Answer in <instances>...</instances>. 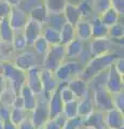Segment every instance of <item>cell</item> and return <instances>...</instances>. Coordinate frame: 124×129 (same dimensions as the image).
I'll return each mask as SVG.
<instances>
[{"instance_id": "1f68e13d", "label": "cell", "mask_w": 124, "mask_h": 129, "mask_svg": "<svg viewBox=\"0 0 124 129\" xmlns=\"http://www.w3.org/2000/svg\"><path fill=\"white\" fill-rule=\"evenodd\" d=\"M11 43H12V46H13L14 51L17 52V53H21V52L26 51V48L28 47L23 31H15L13 40H12Z\"/></svg>"}, {"instance_id": "d6a6232c", "label": "cell", "mask_w": 124, "mask_h": 129, "mask_svg": "<svg viewBox=\"0 0 124 129\" xmlns=\"http://www.w3.org/2000/svg\"><path fill=\"white\" fill-rule=\"evenodd\" d=\"M16 96L17 95L13 91V89L7 84V87L5 88V90L1 92V95H0V104H1V106L12 108Z\"/></svg>"}, {"instance_id": "d590c367", "label": "cell", "mask_w": 124, "mask_h": 129, "mask_svg": "<svg viewBox=\"0 0 124 129\" xmlns=\"http://www.w3.org/2000/svg\"><path fill=\"white\" fill-rule=\"evenodd\" d=\"M63 114L65 115L67 118L78 116V100L76 99V100H72V101L64 103Z\"/></svg>"}, {"instance_id": "ac0fdd59", "label": "cell", "mask_w": 124, "mask_h": 129, "mask_svg": "<svg viewBox=\"0 0 124 129\" xmlns=\"http://www.w3.org/2000/svg\"><path fill=\"white\" fill-rule=\"evenodd\" d=\"M19 95H21L22 99H23V107H24V109H25L28 113H30L35 109L36 104H37L38 96L36 95L35 92L26 85V84L22 87Z\"/></svg>"}, {"instance_id": "7dc6e473", "label": "cell", "mask_w": 124, "mask_h": 129, "mask_svg": "<svg viewBox=\"0 0 124 129\" xmlns=\"http://www.w3.org/2000/svg\"><path fill=\"white\" fill-rule=\"evenodd\" d=\"M113 64L119 73L124 75V58H123V56H119V57L114 60Z\"/></svg>"}, {"instance_id": "5b68a950", "label": "cell", "mask_w": 124, "mask_h": 129, "mask_svg": "<svg viewBox=\"0 0 124 129\" xmlns=\"http://www.w3.org/2000/svg\"><path fill=\"white\" fill-rule=\"evenodd\" d=\"M82 67L76 60H65L56 70L54 71L55 78L57 79L59 84H66L71 79L79 76Z\"/></svg>"}, {"instance_id": "b9f144b4", "label": "cell", "mask_w": 124, "mask_h": 129, "mask_svg": "<svg viewBox=\"0 0 124 129\" xmlns=\"http://www.w3.org/2000/svg\"><path fill=\"white\" fill-rule=\"evenodd\" d=\"M113 106L115 109L124 112V91L113 94Z\"/></svg>"}, {"instance_id": "ffe728a7", "label": "cell", "mask_w": 124, "mask_h": 129, "mask_svg": "<svg viewBox=\"0 0 124 129\" xmlns=\"http://www.w3.org/2000/svg\"><path fill=\"white\" fill-rule=\"evenodd\" d=\"M65 51H66V57L73 59L81 56L83 51H84V42L78 38L73 39L68 44L65 45Z\"/></svg>"}, {"instance_id": "7c38bea8", "label": "cell", "mask_w": 124, "mask_h": 129, "mask_svg": "<svg viewBox=\"0 0 124 129\" xmlns=\"http://www.w3.org/2000/svg\"><path fill=\"white\" fill-rule=\"evenodd\" d=\"M41 69L38 66H35L26 71V85L33 90L36 95L42 94V82L40 76Z\"/></svg>"}, {"instance_id": "8992f818", "label": "cell", "mask_w": 124, "mask_h": 129, "mask_svg": "<svg viewBox=\"0 0 124 129\" xmlns=\"http://www.w3.org/2000/svg\"><path fill=\"white\" fill-rule=\"evenodd\" d=\"M30 119L36 128L43 126L47 120L50 119L49 106H47V99L42 94L38 95V101L33 111L30 112Z\"/></svg>"}, {"instance_id": "9f6ffc18", "label": "cell", "mask_w": 124, "mask_h": 129, "mask_svg": "<svg viewBox=\"0 0 124 129\" xmlns=\"http://www.w3.org/2000/svg\"><path fill=\"white\" fill-rule=\"evenodd\" d=\"M40 1H42V2H43V1H44V0H40Z\"/></svg>"}, {"instance_id": "7402d4cb", "label": "cell", "mask_w": 124, "mask_h": 129, "mask_svg": "<svg viewBox=\"0 0 124 129\" xmlns=\"http://www.w3.org/2000/svg\"><path fill=\"white\" fill-rule=\"evenodd\" d=\"M91 25H92V39L108 37V27L104 25L98 15H94L92 17Z\"/></svg>"}, {"instance_id": "f6af8a7d", "label": "cell", "mask_w": 124, "mask_h": 129, "mask_svg": "<svg viewBox=\"0 0 124 129\" xmlns=\"http://www.w3.org/2000/svg\"><path fill=\"white\" fill-rule=\"evenodd\" d=\"M10 10H11V7L8 5L5 0H0V18L8 17Z\"/></svg>"}, {"instance_id": "bcb514c9", "label": "cell", "mask_w": 124, "mask_h": 129, "mask_svg": "<svg viewBox=\"0 0 124 129\" xmlns=\"http://www.w3.org/2000/svg\"><path fill=\"white\" fill-rule=\"evenodd\" d=\"M17 129H36V127L31 122L30 116H28L17 125Z\"/></svg>"}, {"instance_id": "d6986e66", "label": "cell", "mask_w": 124, "mask_h": 129, "mask_svg": "<svg viewBox=\"0 0 124 129\" xmlns=\"http://www.w3.org/2000/svg\"><path fill=\"white\" fill-rule=\"evenodd\" d=\"M76 29V37L82 40L83 42L90 41L92 39V25L89 19H80L75 25Z\"/></svg>"}, {"instance_id": "9a60e30c", "label": "cell", "mask_w": 124, "mask_h": 129, "mask_svg": "<svg viewBox=\"0 0 124 129\" xmlns=\"http://www.w3.org/2000/svg\"><path fill=\"white\" fill-rule=\"evenodd\" d=\"M66 85L70 88V90L73 92L76 99L79 100L85 97L90 92V85L89 83L82 80L80 76H76V78L71 79L66 83Z\"/></svg>"}, {"instance_id": "4dcf8cb0", "label": "cell", "mask_w": 124, "mask_h": 129, "mask_svg": "<svg viewBox=\"0 0 124 129\" xmlns=\"http://www.w3.org/2000/svg\"><path fill=\"white\" fill-rule=\"evenodd\" d=\"M77 7H78L79 13H80V16H81L82 19H89L90 21V18L94 16L92 2L89 1V0H81V1H79Z\"/></svg>"}, {"instance_id": "44dd1931", "label": "cell", "mask_w": 124, "mask_h": 129, "mask_svg": "<svg viewBox=\"0 0 124 129\" xmlns=\"http://www.w3.org/2000/svg\"><path fill=\"white\" fill-rule=\"evenodd\" d=\"M95 110L93 97L90 95V92L85 97L78 100V115L81 117H86L87 115Z\"/></svg>"}, {"instance_id": "680465c9", "label": "cell", "mask_w": 124, "mask_h": 129, "mask_svg": "<svg viewBox=\"0 0 124 129\" xmlns=\"http://www.w3.org/2000/svg\"><path fill=\"white\" fill-rule=\"evenodd\" d=\"M80 129H81V128H80Z\"/></svg>"}, {"instance_id": "4316f807", "label": "cell", "mask_w": 124, "mask_h": 129, "mask_svg": "<svg viewBox=\"0 0 124 129\" xmlns=\"http://www.w3.org/2000/svg\"><path fill=\"white\" fill-rule=\"evenodd\" d=\"M98 16L101 17L103 24L106 25L107 27H110V26L114 25V24H117L118 22H120V17H121V15H120L112 7L109 8V9L106 10L103 14L98 15Z\"/></svg>"}, {"instance_id": "52a82bcc", "label": "cell", "mask_w": 124, "mask_h": 129, "mask_svg": "<svg viewBox=\"0 0 124 129\" xmlns=\"http://www.w3.org/2000/svg\"><path fill=\"white\" fill-rule=\"evenodd\" d=\"M107 76L105 80V87L109 90L111 94L123 91L124 89V79L122 74H120L114 68V64L111 63L110 67L107 70Z\"/></svg>"}, {"instance_id": "cb8c5ba5", "label": "cell", "mask_w": 124, "mask_h": 129, "mask_svg": "<svg viewBox=\"0 0 124 129\" xmlns=\"http://www.w3.org/2000/svg\"><path fill=\"white\" fill-rule=\"evenodd\" d=\"M15 31L11 27L8 17L0 18V41L11 43L13 40Z\"/></svg>"}, {"instance_id": "ab89813d", "label": "cell", "mask_w": 124, "mask_h": 129, "mask_svg": "<svg viewBox=\"0 0 124 129\" xmlns=\"http://www.w3.org/2000/svg\"><path fill=\"white\" fill-rule=\"evenodd\" d=\"M82 124H83V117L78 115L76 117L67 118L63 129H80L82 128Z\"/></svg>"}, {"instance_id": "11a10c76", "label": "cell", "mask_w": 124, "mask_h": 129, "mask_svg": "<svg viewBox=\"0 0 124 129\" xmlns=\"http://www.w3.org/2000/svg\"><path fill=\"white\" fill-rule=\"evenodd\" d=\"M36 129H44V127L41 126V127H38V128H36Z\"/></svg>"}, {"instance_id": "7a4b0ae2", "label": "cell", "mask_w": 124, "mask_h": 129, "mask_svg": "<svg viewBox=\"0 0 124 129\" xmlns=\"http://www.w3.org/2000/svg\"><path fill=\"white\" fill-rule=\"evenodd\" d=\"M1 73L5 76L7 84L16 95H19L22 87L26 83V72L15 66L13 61L1 60Z\"/></svg>"}, {"instance_id": "f907efd6", "label": "cell", "mask_w": 124, "mask_h": 129, "mask_svg": "<svg viewBox=\"0 0 124 129\" xmlns=\"http://www.w3.org/2000/svg\"><path fill=\"white\" fill-rule=\"evenodd\" d=\"M3 129H17V126L11 120H7V122H3Z\"/></svg>"}, {"instance_id": "6f0895ef", "label": "cell", "mask_w": 124, "mask_h": 129, "mask_svg": "<svg viewBox=\"0 0 124 129\" xmlns=\"http://www.w3.org/2000/svg\"><path fill=\"white\" fill-rule=\"evenodd\" d=\"M106 129H109V128H106Z\"/></svg>"}, {"instance_id": "f1b7e54d", "label": "cell", "mask_w": 124, "mask_h": 129, "mask_svg": "<svg viewBox=\"0 0 124 129\" xmlns=\"http://www.w3.org/2000/svg\"><path fill=\"white\" fill-rule=\"evenodd\" d=\"M67 2V0H44L43 1L49 14L63 13Z\"/></svg>"}, {"instance_id": "6da1fadb", "label": "cell", "mask_w": 124, "mask_h": 129, "mask_svg": "<svg viewBox=\"0 0 124 129\" xmlns=\"http://www.w3.org/2000/svg\"><path fill=\"white\" fill-rule=\"evenodd\" d=\"M119 56L120 54L112 51L105 55L92 57L90 61H87V63L82 68L79 76L90 84L97 75H101L104 72H106L108 70V68L110 67V64L113 63L114 60Z\"/></svg>"}, {"instance_id": "681fc988", "label": "cell", "mask_w": 124, "mask_h": 129, "mask_svg": "<svg viewBox=\"0 0 124 129\" xmlns=\"http://www.w3.org/2000/svg\"><path fill=\"white\" fill-rule=\"evenodd\" d=\"M6 87H7V81L5 79V76L2 75V73L0 72V95H1V92L5 90Z\"/></svg>"}, {"instance_id": "ba28073f", "label": "cell", "mask_w": 124, "mask_h": 129, "mask_svg": "<svg viewBox=\"0 0 124 129\" xmlns=\"http://www.w3.org/2000/svg\"><path fill=\"white\" fill-rule=\"evenodd\" d=\"M113 46H114V42L108 37L95 38L90 40V53L93 57L105 55L109 53V52H112Z\"/></svg>"}, {"instance_id": "f5cc1de1", "label": "cell", "mask_w": 124, "mask_h": 129, "mask_svg": "<svg viewBox=\"0 0 124 129\" xmlns=\"http://www.w3.org/2000/svg\"><path fill=\"white\" fill-rule=\"evenodd\" d=\"M0 129H3V122L0 119Z\"/></svg>"}, {"instance_id": "9c48e42d", "label": "cell", "mask_w": 124, "mask_h": 129, "mask_svg": "<svg viewBox=\"0 0 124 129\" xmlns=\"http://www.w3.org/2000/svg\"><path fill=\"white\" fill-rule=\"evenodd\" d=\"M8 19L14 31H22L27 21L29 19V16L28 13L24 11L21 7H12L8 15Z\"/></svg>"}, {"instance_id": "74e56055", "label": "cell", "mask_w": 124, "mask_h": 129, "mask_svg": "<svg viewBox=\"0 0 124 129\" xmlns=\"http://www.w3.org/2000/svg\"><path fill=\"white\" fill-rule=\"evenodd\" d=\"M31 46H33V48L36 51V53L44 55V53L47 51V48H49L50 45H49V43L45 41V39L43 38L42 36H40L38 39L35 40V42L31 44Z\"/></svg>"}, {"instance_id": "816d5d0a", "label": "cell", "mask_w": 124, "mask_h": 129, "mask_svg": "<svg viewBox=\"0 0 124 129\" xmlns=\"http://www.w3.org/2000/svg\"><path fill=\"white\" fill-rule=\"evenodd\" d=\"M5 1H6L11 8H12V7H19V6L22 5V0H5Z\"/></svg>"}, {"instance_id": "ee69618b", "label": "cell", "mask_w": 124, "mask_h": 129, "mask_svg": "<svg viewBox=\"0 0 124 129\" xmlns=\"http://www.w3.org/2000/svg\"><path fill=\"white\" fill-rule=\"evenodd\" d=\"M111 7L121 16L124 14V0H111Z\"/></svg>"}, {"instance_id": "3957f363", "label": "cell", "mask_w": 124, "mask_h": 129, "mask_svg": "<svg viewBox=\"0 0 124 129\" xmlns=\"http://www.w3.org/2000/svg\"><path fill=\"white\" fill-rule=\"evenodd\" d=\"M66 51L65 45L63 44H55L50 45L47 51L44 53L43 58V69L54 72L61 64L66 60Z\"/></svg>"}, {"instance_id": "8fae6325", "label": "cell", "mask_w": 124, "mask_h": 129, "mask_svg": "<svg viewBox=\"0 0 124 129\" xmlns=\"http://www.w3.org/2000/svg\"><path fill=\"white\" fill-rule=\"evenodd\" d=\"M42 30H43V25L41 23L29 18L28 21H27L25 27H24L22 30L24 36H25L27 45L31 46V44L35 42V40L38 39L40 36L42 35Z\"/></svg>"}, {"instance_id": "603a6c76", "label": "cell", "mask_w": 124, "mask_h": 129, "mask_svg": "<svg viewBox=\"0 0 124 129\" xmlns=\"http://www.w3.org/2000/svg\"><path fill=\"white\" fill-rule=\"evenodd\" d=\"M63 15L66 19V23H69L73 26L81 19V16H80L77 5L70 3V2H67L65 9L63 11Z\"/></svg>"}, {"instance_id": "2e32d148", "label": "cell", "mask_w": 124, "mask_h": 129, "mask_svg": "<svg viewBox=\"0 0 124 129\" xmlns=\"http://www.w3.org/2000/svg\"><path fill=\"white\" fill-rule=\"evenodd\" d=\"M82 127H92L94 129H106L107 127L105 123V112L95 109L86 117L83 118Z\"/></svg>"}, {"instance_id": "d4e9b609", "label": "cell", "mask_w": 124, "mask_h": 129, "mask_svg": "<svg viewBox=\"0 0 124 129\" xmlns=\"http://www.w3.org/2000/svg\"><path fill=\"white\" fill-rule=\"evenodd\" d=\"M47 15H49V13H47L46 8H45V6H44V3L43 2L39 3L38 6H36L35 8H33V9L28 12L29 18L35 19V21L41 23L43 26H44V24L46 22Z\"/></svg>"}, {"instance_id": "4fadbf2b", "label": "cell", "mask_w": 124, "mask_h": 129, "mask_svg": "<svg viewBox=\"0 0 124 129\" xmlns=\"http://www.w3.org/2000/svg\"><path fill=\"white\" fill-rule=\"evenodd\" d=\"M13 63L18 68V69H21L25 72L27 70H29L30 68L38 66L37 58H36L35 53L29 52V51H24V52L18 53L16 56H15Z\"/></svg>"}, {"instance_id": "e0dca14e", "label": "cell", "mask_w": 124, "mask_h": 129, "mask_svg": "<svg viewBox=\"0 0 124 129\" xmlns=\"http://www.w3.org/2000/svg\"><path fill=\"white\" fill-rule=\"evenodd\" d=\"M47 106H49L50 118H54L63 113L64 101L62 100L61 92H59V86L54 90V92L47 99Z\"/></svg>"}, {"instance_id": "30bf717a", "label": "cell", "mask_w": 124, "mask_h": 129, "mask_svg": "<svg viewBox=\"0 0 124 129\" xmlns=\"http://www.w3.org/2000/svg\"><path fill=\"white\" fill-rule=\"evenodd\" d=\"M40 76H41L42 82V95L46 99H49L50 96L54 92V90L59 86V82L55 78L54 72L46 69H42L40 71Z\"/></svg>"}, {"instance_id": "83f0119b", "label": "cell", "mask_w": 124, "mask_h": 129, "mask_svg": "<svg viewBox=\"0 0 124 129\" xmlns=\"http://www.w3.org/2000/svg\"><path fill=\"white\" fill-rule=\"evenodd\" d=\"M42 37L45 39V41L49 43V45H55V44L61 43V37H59V30H56L54 28L43 26Z\"/></svg>"}, {"instance_id": "60d3db41", "label": "cell", "mask_w": 124, "mask_h": 129, "mask_svg": "<svg viewBox=\"0 0 124 129\" xmlns=\"http://www.w3.org/2000/svg\"><path fill=\"white\" fill-rule=\"evenodd\" d=\"M14 53L15 51L12 46V43L0 41V60H1V57H11Z\"/></svg>"}, {"instance_id": "836d02e7", "label": "cell", "mask_w": 124, "mask_h": 129, "mask_svg": "<svg viewBox=\"0 0 124 129\" xmlns=\"http://www.w3.org/2000/svg\"><path fill=\"white\" fill-rule=\"evenodd\" d=\"M124 37V26L121 22H118L114 25L108 27V38L112 41L121 40Z\"/></svg>"}, {"instance_id": "db71d44e", "label": "cell", "mask_w": 124, "mask_h": 129, "mask_svg": "<svg viewBox=\"0 0 124 129\" xmlns=\"http://www.w3.org/2000/svg\"><path fill=\"white\" fill-rule=\"evenodd\" d=\"M81 129H94V128H92V127H82Z\"/></svg>"}, {"instance_id": "5bb4252c", "label": "cell", "mask_w": 124, "mask_h": 129, "mask_svg": "<svg viewBox=\"0 0 124 129\" xmlns=\"http://www.w3.org/2000/svg\"><path fill=\"white\" fill-rule=\"evenodd\" d=\"M106 127L109 129H123L124 127V112L112 108L105 112Z\"/></svg>"}, {"instance_id": "8d00e7d4", "label": "cell", "mask_w": 124, "mask_h": 129, "mask_svg": "<svg viewBox=\"0 0 124 129\" xmlns=\"http://www.w3.org/2000/svg\"><path fill=\"white\" fill-rule=\"evenodd\" d=\"M94 15H101L106 10L111 8V0H93L92 2Z\"/></svg>"}, {"instance_id": "e575fe53", "label": "cell", "mask_w": 124, "mask_h": 129, "mask_svg": "<svg viewBox=\"0 0 124 129\" xmlns=\"http://www.w3.org/2000/svg\"><path fill=\"white\" fill-rule=\"evenodd\" d=\"M26 117H28V112L24 108H17V107H12L11 108V114H10V120L13 124L17 125L24 120Z\"/></svg>"}, {"instance_id": "7bdbcfd3", "label": "cell", "mask_w": 124, "mask_h": 129, "mask_svg": "<svg viewBox=\"0 0 124 129\" xmlns=\"http://www.w3.org/2000/svg\"><path fill=\"white\" fill-rule=\"evenodd\" d=\"M10 114H11V108L6 106H0V119L2 122L10 120Z\"/></svg>"}, {"instance_id": "f35d334b", "label": "cell", "mask_w": 124, "mask_h": 129, "mask_svg": "<svg viewBox=\"0 0 124 129\" xmlns=\"http://www.w3.org/2000/svg\"><path fill=\"white\" fill-rule=\"evenodd\" d=\"M59 92H61V97H62V100L64 101V103L76 100L73 92L70 90V88L66 84H59Z\"/></svg>"}, {"instance_id": "277c9868", "label": "cell", "mask_w": 124, "mask_h": 129, "mask_svg": "<svg viewBox=\"0 0 124 129\" xmlns=\"http://www.w3.org/2000/svg\"><path fill=\"white\" fill-rule=\"evenodd\" d=\"M93 101L96 110L106 112L113 106V95L105 87V84H96L93 92Z\"/></svg>"}, {"instance_id": "484cf974", "label": "cell", "mask_w": 124, "mask_h": 129, "mask_svg": "<svg viewBox=\"0 0 124 129\" xmlns=\"http://www.w3.org/2000/svg\"><path fill=\"white\" fill-rule=\"evenodd\" d=\"M59 37H61V44H63V45H66L70 41H72L73 39L77 38L76 37L75 26L69 23H65L59 30Z\"/></svg>"}, {"instance_id": "f546056e", "label": "cell", "mask_w": 124, "mask_h": 129, "mask_svg": "<svg viewBox=\"0 0 124 129\" xmlns=\"http://www.w3.org/2000/svg\"><path fill=\"white\" fill-rule=\"evenodd\" d=\"M66 23V19L64 17L63 13H55V14H49L46 17V22L44 26L54 28L56 30H61V28Z\"/></svg>"}, {"instance_id": "c3c4849f", "label": "cell", "mask_w": 124, "mask_h": 129, "mask_svg": "<svg viewBox=\"0 0 124 129\" xmlns=\"http://www.w3.org/2000/svg\"><path fill=\"white\" fill-rule=\"evenodd\" d=\"M43 127H44V129H63L54 118H50L44 125H43Z\"/></svg>"}]
</instances>
